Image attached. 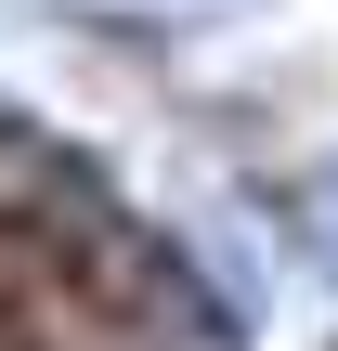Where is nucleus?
<instances>
[{
  "label": "nucleus",
  "mask_w": 338,
  "mask_h": 351,
  "mask_svg": "<svg viewBox=\"0 0 338 351\" xmlns=\"http://www.w3.org/2000/svg\"><path fill=\"white\" fill-rule=\"evenodd\" d=\"M0 351H208V313L104 195L0 143Z\"/></svg>",
  "instance_id": "nucleus-1"
}]
</instances>
